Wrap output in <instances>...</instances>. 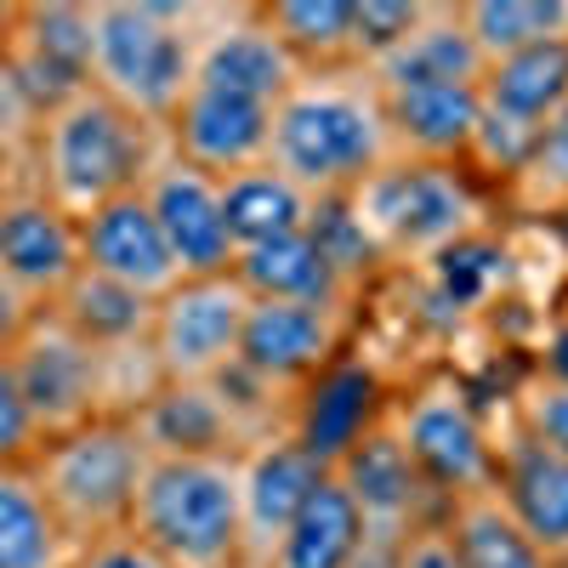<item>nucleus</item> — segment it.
<instances>
[{
	"label": "nucleus",
	"mask_w": 568,
	"mask_h": 568,
	"mask_svg": "<svg viewBox=\"0 0 568 568\" xmlns=\"http://www.w3.org/2000/svg\"><path fill=\"white\" fill-rule=\"evenodd\" d=\"M393 125L382 109V85L369 69H318L302 74L273 103L267 165L284 171L313 200H336L393 160Z\"/></svg>",
	"instance_id": "1"
},
{
	"label": "nucleus",
	"mask_w": 568,
	"mask_h": 568,
	"mask_svg": "<svg viewBox=\"0 0 568 568\" xmlns=\"http://www.w3.org/2000/svg\"><path fill=\"white\" fill-rule=\"evenodd\" d=\"M165 154V125L136 120L98 85L74 91L69 103L45 109L29 131V182L69 216L136 194L142 176Z\"/></svg>",
	"instance_id": "2"
},
{
	"label": "nucleus",
	"mask_w": 568,
	"mask_h": 568,
	"mask_svg": "<svg viewBox=\"0 0 568 568\" xmlns=\"http://www.w3.org/2000/svg\"><path fill=\"white\" fill-rule=\"evenodd\" d=\"M382 267H433L455 245L495 233V194L466 165L393 154L347 194Z\"/></svg>",
	"instance_id": "3"
},
{
	"label": "nucleus",
	"mask_w": 568,
	"mask_h": 568,
	"mask_svg": "<svg viewBox=\"0 0 568 568\" xmlns=\"http://www.w3.org/2000/svg\"><path fill=\"white\" fill-rule=\"evenodd\" d=\"M211 7H165V0H98L91 7V85L165 125L182 91L194 85V58Z\"/></svg>",
	"instance_id": "4"
},
{
	"label": "nucleus",
	"mask_w": 568,
	"mask_h": 568,
	"mask_svg": "<svg viewBox=\"0 0 568 568\" xmlns=\"http://www.w3.org/2000/svg\"><path fill=\"white\" fill-rule=\"evenodd\" d=\"M131 535L176 568H240V455H182L142 471Z\"/></svg>",
	"instance_id": "5"
},
{
	"label": "nucleus",
	"mask_w": 568,
	"mask_h": 568,
	"mask_svg": "<svg viewBox=\"0 0 568 568\" xmlns=\"http://www.w3.org/2000/svg\"><path fill=\"white\" fill-rule=\"evenodd\" d=\"M34 484L52 500L58 524L69 529L74 546H91L103 535L131 529V506L149 471V449H142L131 415H98L74 426V433L40 438L29 455Z\"/></svg>",
	"instance_id": "6"
},
{
	"label": "nucleus",
	"mask_w": 568,
	"mask_h": 568,
	"mask_svg": "<svg viewBox=\"0 0 568 568\" xmlns=\"http://www.w3.org/2000/svg\"><path fill=\"white\" fill-rule=\"evenodd\" d=\"M387 426H393V438L404 444V455L415 460V471L433 484V495L444 506L495 489L500 426L489 420L484 398L471 393L466 375L426 369V375H415V382L393 387Z\"/></svg>",
	"instance_id": "7"
},
{
	"label": "nucleus",
	"mask_w": 568,
	"mask_h": 568,
	"mask_svg": "<svg viewBox=\"0 0 568 568\" xmlns=\"http://www.w3.org/2000/svg\"><path fill=\"white\" fill-rule=\"evenodd\" d=\"M7 364L18 375V393L29 404V420L40 438H58L98 415H114L109 409V358L85 336H74L52 307H40L29 318L23 342L12 347Z\"/></svg>",
	"instance_id": "8"
},
{
	"label": "nucleus",
	"mask_w": 568,
	"mask_h": 568,
	"mask_svg": "<svg viewBox=\"0 0 568 568\" xmlns=\"http://www.w3.org/2000/svg\"><path fill=\"white\" fill-rule=\"evenodd\" d=\"M251 291L233 273L182 278L176 291L154 302L149 353L160 364V382H216L240 364Z\"/></svg>",
	"instance_id": "9"
},
{
	"label": "nucleus",
	"mask_w": 568,
	"mask_h": 568,
	"mask_svg": "<svg viewBox=\"0 0 568 568\" xmlns=\"http://www.w3.org/2000/svg\"><path fill=\"white\" fill-rule=\"evenodd\" d=\"M358 307H324V302H251L240 369L267 382L273 393H302L318 369H329L358 342Z\"/></svg>",
	"instance_id": "10"
},
{
	"label": "nucleus",
	"mask_w": 568,
	"mask_h": 568,
	"mask_svg": "<svg viewBox=\"0 0 568 568\" xmlns=\"http://www.w3.org/2000/svg\"><path fill=\"white\" fill-rule=\"evenodd\" d=\"M393 409V382L369 353H342L329 369H318L302 393H291L284 409V438H291L313 466H336L347 449H358Z\"/></svg>",
	"instance_id": "11"
},
{
	"label": "nucleus",
	"mask_w": 568,
	"mask_h": 568,
	"mask_svg": "<svg viewBox=\"0 0 568 568\" xmlns=\"http://www.w3.org/2000/svg\"><path fill=\"white\" fill-rule=\"evenodd\" d=\"M80 267V216L52 205L34 182L0 187V278L23 302L52 307Z\"/></svg>",
	"instance_id": "12"
},
{
	"label": "nucleus",
	"mask_w": 568,
	"mask_h": 568,
	"mask_svg": "<svg viewBox=\"0 0 568 568\" xmlns=\"http://www.w3.org/2000/svg\"><path fill=\"white\" fill-rule=\"evenodd\" d=\"M342 478V489L353 495V506L364 511V529L369 540L382 546H404L415 540L420 529L444 524V500L433 495V484L415 471V460L404 455V444L393 438V426L382 420L375 433L347 449L336 466H329Z\"/></svg>",
	"instance_id": "13"
},
{
	"label": "nucleus",
	"mask_w": 568,
	"mask_h": 568,
	"mask_svg": "<svg viewBox=\"0 0 568 568\" xmlns=\"http://www.w3.org/2000/svg\"><path fill=\"white\" fill-rule=\"evenodd\" d=\"M0 69H7L34 120L69 103L74 91L91 85V7H74V0L18 7V29Z\"/></svg>",
	"instance_id": "14"
},
{
	"label": "nucleus",
	"mask_w": 568,
	"mask_h": 568,
	"mask_svg": "<svg viewBox=\"0 0 568 568\" xmlns=\"http://www.w3.org/2000/svg\"><path fill=\"white\" fill-rule=\"evenodd\" d=\"M142 200H149L165 245L182 267V278H205V273H233L240 251L227 240V216H222V176L176 160L171 149L154 160V171L142 176Z\"/></svg>",
	"instance_id": "15"
},
{
	"label": "nucleus",
	"mask_w": 568,
	"mask_h": 568,
	"mask_svg": "<svg viewBox=\"0 0 568 568\" xmlns=\"http://www.w3.org/2000/svg\"><path fill=\"white\" fill-rule=\"evenodd\" d=\"M267 136H273L267 103L222 91V85H200V80L182 91V103L165 120V149L187 165L211 171V176L267 165Z\"/></svg>",
	"instance_id": "16"
},
{
	"label": "nucleus",
	"mask_w": 568,
	"mask_h": 568,
	"mask_svg": "<svg viewBox=\"0 0 568 568\" xmlns=\"http://www.w3.org/2000/svg\"><path fill=\"white\" fill-rule=\"evenodd\" d=\"M80 262L91 273L125 284V291L149 296V302H160L165 291L182 284V267H176V256L165 245L149 200H142V187L98 205L91 216H80Z\"/></svg>",
	"instance_id": "17"
},
{
	"label": "nucleus",
	"mask_w": 568,
	"mask_h": 568,
	"mask_svg": "<svg viewBox=\"0 0 568 568\" xmlns=\"http://www.w3.org/2000/svg\"><path fill=\"white\" fill-rule=\"evenodd\" d=\"M194 80L240 91V98H256L273 109L302 80V69L273 40V29L262 23L256 7H211L205 34H200V58H194Z\"/></svg>",
	"instance_id": "18"
},
{
	"label": "nucleus",
	"mask_w": 568,
	"mask_h": 568,
	"mask_svg": "<svg viewBox=\"0 0 568 568\" xmlns=\"http://www.w3.org/2000/svg\"><path fill=\"white\" fill-rule=\"evenodd\" d=\"M495 500L540 551H551L568 568V455L535 444L506 420L495 444Z\"/></svg>",
	"instance_id": "19"
},
{
	"label": "nucleus",
	"mask_w": 568,
	"mask_h": 568,
	"mask_svg": "<svg viewBox=\"0 0 568 568\" xmlns=\"http://www.w3.org/2000/svg\"><path fill=\"white\" fill-rule=\"evenodd\" d=\"M324 466H313L284 433L256 438L240 455V529H245V562H267L296 511L318 489Z\"/></svg>",
	"instance_id": "20"
},
{
	"label": "nucleus",
	"mask_w": 568,
	"mask_h": 568,
	"mask_svg": "<svg viewBox=\"0 0 568 568\" xmlns=\"http://www.w3.org/2000/svg\"><path fill=\"white\" fill-rule=\"evenodd\" d=\"M382 109L393 125V149L404 160L438 165H466L484 120L478 85H382Z\"/></svg>",
	"instance_id": "21"
},
{
	"label": "nucleus",
	"mask_w": 568,
	"mask_h": 568,
	"mask_svg": "<svg viewBox=\"0 0 568 568\" xmlns=\"http://www.w3.org/2000/svg\"><path fill=\"white\" fill-rule=\"evenodd\" d=\"M375 85H478L484 80V58L471 45L466 23H460V0H426L420 23L393 45V52L369 69Z\"/></svg>",
	"instance_id": "22"
},
{
	"label": "nucleus",
	"mask_w": 568,
	"mask_h": 568,
	"mask_svg": "<svg viewBox=\"0 0 568 568\" xmlns=\"http://www.w3.org/2000/svg\"><path fill=\"white\" fill-rule=\"evenodd\" d=\"M478 98H484L489 114H500L511 125L546 131L557 114H568V40L529 45V52L484 63Z\"/></svg>",
	"instance_id": "23"
},
{
	"label": "nucleus",
	"mask_w": 568,
	"mask_h": 568,
	"mask_svg": "<svg viewBox=\"0 0 568 568\" xmlns=\"http://www.w3.org/2000/svg\"><path fill=\"white\" fill-rule=\"evenodd\" d=\"M233 278L251 291V302H324V307H364L342 273L329 267V256L318 251V240L302 227L291 240L256 245L233 262Z\"/></svg>",
	"instance_id": "24"
},
{
	"label": "nucleus",
	"mask_w": 568,
	"mask_h": 568,
	"mask_svg": "<svg viewBox=\"0 0 568 568\" xmlns=\"http://www.w3.org/2000/svg\"><path fill=\"white\" fill-rule=\"evenodd\" d=\"M364 546H369L364 511L353 506L336 471H324L318 489L307 495V506L296 511V524L284 529V540L273 546V557L262 568H353L364 557Z\"/></svg>",
	"instance_id": "25"
},
{
	"label": "nucleus",
	"mask_w": 568,
	"mask_h": 568,
	"mask_svg": "<svg viewBox=\"0 0 568 568\" xmlns=\"http://www.w3.org/2000/svg\"><path fill=\"white\" fill-rule=\"evenodd\" d=\"M313 194L296 187L284 171L273 165H251V171H233L222 176V216H227V240L233 251H256V245H273V240H291L313 222Z\"/></svg>",
	"instance_id": "26"
},
{
	"label": "nucleus",
	"mask_w": 568,
	"mask_h": 568,
	"mask_svg": "<svg viewBox=\"0 0 568 568\" xmlns=\"http://www.w3.org/2000/svg\"><path fill=\"white\" fill-rule=\"evenodd\" d=\"M80 546L58 524L29 460L0 466V568H74Z\"/></svg>",
	"instance_id": "27"
},
{
	"label": "nucleus",
	"mask_w": 568,
	"mask_h": 568,
	"mask_svg": "<svg viewBox=\"0 0 568 568\" xmlns=\"http://www.w3.org/2000/svg\"><path fill=\"white\" fill-rule=\"evenodd\" d=\"M256 12L302 74L358 69V0H267Z\"/></svg>",
	"instance_id": "28"
},
{
	"label": "nucleus",
	"mask_w": 568,
	"mask_h": 568,
	"mask_svg": "<svg viewBox=\"0 0 568 568\" xmlns=\"http://www.w3.org/2000/svg\"><path fill=\"white\" fill-rule=\"evenodd\" d=\"M438 529H444L460 568H562L551 551H540L524 529H517V517L495 500V489L449 500Z\"/></svg>",
	"instance_id": "29"
},
{
	"label": "nucleus",
	"mask_w": 568,
	"mask_h": 568,
	"mask_svg": "<svg viewBox=\"0 0 568 568\" xmlns=\"http://www.w3.org/2000/svg\"><path fill=\"white\" fill-rule=\"evenodd\" d=\"M52 313L74 329V336H85L98 353L142 347L149 342V324H154V302L149 296H136V291H125V284L91 273V267L74 273V284L52 302Z\"/></svg>",
	"instance_id": "30"
},
{
	"label": "nucleus",
	"mask_w": 568,
	"mask_h": 568,
	"mask_svg": "<svg viewBox=\"0 0 568 568\" xmlns=\"http://www.w3.org/2000/svg\"><path fill=\"white\" fill-rule=\"evenodd\" d=\"M460 23L478 58L495 63L529 45L568 40V0H460Z\"/></svg>",
	"instance_id": "31"
},
{
	"label": "nucleus",
	"mask_w": 568,
	"mask_h": 568,
	"mask_svg": "<svg viewBox=\"0 0 568 568\" xmlns=\"http://www.w3.org/2000/svg\"><path fill=\"white\" fill-rule=\"evenodd\" d=\"M506 420L517 426V433H529L535 444L568 455V382H562V375H540V369H529L524 382L511 387Z\"/></svg>",
	"instance_id": "32"
},
{
	"label": "nucleus",
	"mask_w": 568,
	"mask_h": 568,
	"mask_svg": "<svg viewBox=\"0 0 568 568\" xmlns=\"http://www.w3.org/2000/svg\"><path fill=\"white\" fill-rule=\"evenodd\" d=\"M426 0H358V69H375L420 23Z\"/></svg>",
	"instance_id": "33"
},
{
	"label": "nucleus",
	"mask_w": 568,
	"mask_h": 568,
	"mask_svg": "<svg viewBox=\"0 0 568 568\" xmlns=\"http://www.w3.org/2000/svg\"><path fill=\"white\" fill-rule=\"evenodd\" d=\"M34 449H40V433H34V420H29V404L18 393L12 364L0 358V466H23Z\"/></svg>",
	"instance_id": "34"
},
{
	"label": "nucleus",
	"mask_w": 568,
	"mask_h": 568,
	"mask_svg": "<svg viewBox=\"0 0 568 568\" xmlns=\"http://www.w3.org/2000/svg\"><path fill=\"white\" fill-rule=\"evenodd\" d=\"M74 568H176V562H165L154 546H142L131 529H120V535H103V540L80 546Z\"/></svg>",
	"instance_id": "35"
},
{
	"label": "nucleus",
	"mask_w": 568,
	"mask_h": 568,
	"mask_svg": "<svg viewBox=\"0 0 568 568\" xmlns=\"http://www.w3.org/2000/svg\"><path fill=\"white\" fill-rule=\"evenodd\" d=\"M398 568H460V562H455V551H449L444 529L433 524V529H420L415 540H404V551H398Z\"/></svg>",
	"instance_id": "36"
},
{
	"label": "nucleus",
	"mask_w": 568,
	"mask_h": 568,
	"mask_svg": "<svg viewBox=\"0 0 568 568\" xmlns=\"http://www.w3.org/2000/svg\"><path fill=\"white\" fill-rule=\"evenodd\" d=\"M40 307L34 302H23L7 278H0V358H12V347L23 342V329H29V318H34Z\"/></svg>",
	"instance_id": "37"
},
{
	"label": "nucleus",
	"mask_w": 568,
	"mask_h": 568,
	"mask_svg": "<svg viewBox=\"0 0 568 568\" xmlns=\"http://www.w3.org/2000/svg\"><path fill=\"white\" fill-rule=\"evenodd\" d=\"M398 551H404V546H382V540H369V546H364V557H358L353 568H398Z\"/></svg>",
	"instance_id": "38"
},
{
	"label": "nucleus",
	"mask_w": 568,
	"mask_h": 568,
	"mask_svg": "<svg viewBox=\"0 0 568 568\" xmlns=\"http://www.w3.org/2000/svg\"><path fill=\"white\" fill-rule=\"evenodd\" d=\"M12 29H18V7L0 0V63H7V45H12Z\"/></svg>",
	"instance_id": "39"
},
{
	"label": "nucleus",
	"mask_w": 568,
	"mask_h": 568,
	"mask_svg": "<svg viewBox=\"0 0 568 568\" xmlns=\"http://www.w3.org/2000/svg\"><path fill=\"white\" fill-rule=\"evenodd\" d=\"M562 313H568V284H562Z\"/></svg>",
	"instance_id": "40"
},
{
	"label": "nucleus",
	"mask_w": 568,
	"mask_h": 568,
	"mask_svg": "<svg viewBox=\"0 0 568 568\" xmlns=\"http://www.w3.org/2000/svg\"><path fill=\"white\" fill-rule=\"evenodd\" d=\"M240 568H262V562H240Z\"/></svg>",
	"instance_id": "41"
}]
</instances>
